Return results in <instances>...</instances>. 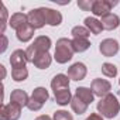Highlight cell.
Returning a JSON list of instances; mask_svg holds the SVG:
<instances>
[{
  "label": "cell",
  "instance_id": "obj_23",
  "mask_svg": "<svg viewBox=\"0 0 120 120\" xmlns=\"http://www.w3.org/2000/svg\"><path fill=\"white\" fill-rule=\"evenodd\" d=\"M90 47V41L88 38H72V48L75 52H85Z\"/></svg>",
  "mask_w": 120,
  "mask_h": 120
},
{
  "label": "cell",
  "instance_id": "obj_6",
  "mask_svg": "<svg viewBox=\"0 0 120 120\" xmlns=\"http://www.w3.org/2000/svg\"><path fill=\"white\" fill-rule=\"evenodd\" d=\"M90 89H92V92H93L95 96H98V98L102 99V98H105L106 95L110 93V90H112V83H110L107 79L96 78V79L92 81V83H90Z\"/></svg>",
  "mask_w": 120,
  "mask_h": 120
},
{
  "label": "cell",
  "instance_id": "obj_17",
  "mask_svg": "<svg viewBox=\"0 0 120 120\" xmlns=\"http://www.w3.org/2000/svg\"><path fill=\"white\" fill-rule=\"evenodd\" d=\"M72 92L68 89H61L58 92H54V99L56 102V105L59 106H67V105H71V100H72Z\"/></svg>",
  "mask_w": 120,
  "mask_h": 120
},
{
  "label": "cell",
  "instance_id": "obj_33",
  "mask_svg": "<svg viewBox=\"0 0 120 120\" xmlns=\"http://www.w3.org/2000/svg\"><path fill=\"white\" fill-rule=\"evenodd\" d=\"M0 69H2V79H4L6 78V68H4V65H0Z\"/></svg>",
  "mask_w": 120,
  "mask_h": 120
},
{
  "label": "cell",
  "instance_id": "obj_24",
  "mask_svg": "<svg viewBox=\"0 0 120 120\" xmlns=\"http://www.w3.org/2000/svg\"><path fill=\"white\" fill-rule=\"evenodd\" d=\"M11 78L16 82H24L28 78V69L27 68H14V69H11Z\"/></svg>",
  "mask_w": 120,
  "mask_h": 120
},
{
  "label": "cell",
  "instance_id": "obj_21",
  "mask_svg": "<svg viewBox=\"0 0 120 120\" xmlns=\"http://www.w3.org/2000/svg\"><path fill=\"white\" fill-rule=\"evenodd\" d=\"M75 96H78L81 100H83L86 105H90L93 100H95V95L92 92L90 88H86V86H79L75 89Z\"/></svg>",
  "mask_w": 120,
  "mask_h": 120
},
{
  "label": "cell",
  "instance_id": "obj_20",
  "mask_svg": "<svg viewBox=\"0 0 120 120\" xmlns=\"http://www.w3.org/2000/svg\"><path fill=\"white\" fill-rule=\"evenodd\" d=\"M28 23V17H27V14H24V13H14V14H11V17L9 19V26L13 28V30H19L20 27H23L24 24H27Z\"/></svg>",
  "mask_w": 120,
  "mask_h": 120
},
{
  "label": "cell",
  "instance_id": "obj_7",
  "mask_svg": "<svg viewBox=\"0 0 120 120\" xmlns=\"http://www.w3.org/2000/svg\"><path fill=\"white\" fill-rule=\"evenodd\" d=\"M119 41L114 40V38H106L103 41H100L99 44V51L103 56L106 58H110V56H114L117 52H119Z\"/></svg>",
  "mask_w": 120,
  "mask_h": 120
},
{
  "label": "cell",
  "instance_id": "obj_12",
  "mask_svg": "<svg viewBox=\"0 0 120 120\" xmlns=\"http://www.w3.org/2000/svg\"><path fill=\"white\" fill-rule=\"evenodd\" d=\"M69 76L65 74H56L52 79H51V89L54 92H58L61 89H68L69 88Z\"/></svg>",
  "mask_w": 120,
  "mask_h": 120
},
{
  "label": "cell",
  "instance_id": "obj_1",
  "mask_svg": "<svg viewBox=\"0 0 120 120\" xmlns=\"http://www.w3.org/2000/svg\"><path fill=\"white\" fill-rule=\"evenodd\" d=\"M96 109H98V113L102 117H105V119H114L119 114V112H120V102H119L116 95L109 93V95H106L105 98H102L98 102Z\"/></svg>",
  "mask_w": 120,
  "mask_h": 120
},
{
  "label": "cell",
  "instance_id": "obj_5",
  "mask_svg": "<svg viewBox=\"0 0 120 120\" xmlns=\"http://www.w3.org/2000/svg\"><path fill=\"white\" fill-rule=\"evenodd\" d=\"M119 2L117 0H95V3H93V7H92V13L95 17H103L106 14H109L112 11V9L114 6H117Z\"/></svg>",
  "mask_w": 120,
  "mask_h": 120
},
{
  "label": "cell",
  "instance_id": "obj_10",
  "mask_svg": "<svg viewBox=\"0 0 120 120\" xmlns=\"http://www.w3.org/2000/svg\"><path fill=\"white\" fill-rule=\"evenodd\" d=\"M9 61H10V65H11L13 69H14V68H26V65L30 62L28 58H27L26 49H24V51H23V49H16V51H13Z\"/></svg>",
  "mask_w": 120,
  "mask_h": 120
},
{
  "label": "cell",
  "instance_id": "obj_32",
  "mask_svg": "<svg viewBox=\"0 0 120 120\" xmlns=\"http://www.w3.org/2000/svg\"><path fill=\"white\" fill-rule=\"evenodd\" d=\"M34 120H52L48 114H41V116H38V117H35Z\"/></svg>",
  "mask_w": 120,
  "mask_h": 120
},
{
  "label": "cell",
  "instance_id": "obj_22",
  "mask_svg": "<svg viewBox=\"0 0 120 120\" xmlns=\"http://www.w3.org/2000/svg\"><path fill=\"white\" fill-rule=\"evenodd\" d=\"M88 106H89V105H86L83 100H81L78 96L74 95V98H72V100H71V109L74 110V113H76L78 116H81V114L86 113Z\"/></svg>",
  "mask_w": 120,
  "mask_h": 120
},
{
  "label": "cell",
  "instance_id": "obj_2",
  "mask_svg": "<svg viewBox=\"0 0 120 120\" xmlns=\"http://www.w3.org/2000/svg\"><path fill=\"white\" fill-rule=\"evenodd\" d=\"M74 48H72V40L69 38H59L56 40L55 44V52H54V59L58 64H67L74 58Z\"/></svg>",
  "mask_w": 120,
  "mask_h": 120
},
{
  "label": "cell",
  "instance_id": "obj_3",
  "mask_svg": "<svg viewBox=\"0 0 120 120\" xmlns=\"http://www.w3.org/2000/svg\"><path fill=\"white\" fill-rule=\"evenodd\" d=\"M52 45V41L48 35H38L31 45L27 47L26 52H27V58L28 61L33 62V59L35 58V55L42 54V52H49V48Z\"/></svg>",
  "mask_w": 120,
  "mask_h": 120
},
{
  "label": "cell",
  "instance_id": "obj_9",
  "mask_svg": "<svg viewBox=\"0 0 120 120\" xmlns=\"http://www.w3.org/2000/svg\"><path fill=\"white\" fill-rule=\"evenodd\" d=\"M88 74V68L83 62H75L68 68V76L71 81H82Z\"/></svg>",
  "mask_w": 120,
  "mask_h": 120
},
{
  "label": "cell",
  "instance_id": "obj_30",
  "mask_svg": "<svg viewBox=\"0 0 120 120\" xmlns=\"http://www.w3.org/2000/svg\"><path fill=\"white\" fill-rule=\"evenodd\" d=\"M0 40H2V48H0V54H3L6 49H7V47H9V40H7V37L3 34V35H0Z\"/></svg>",
  "mask_w": 120,
  "mask_h": 120
},
{
  "label": "cell",
  "instance_id": "obj_19",
  "mask_svg": "<svg viewBox=\"0 0 120 120\" xmlns=\"http://www.w3.org/2000/svg\"><path fill=\"white\" fill-rule=\"evenodd\" d=\"M30 99L44 106V103H47L48 99H49V93H48V90H47L44 86H38V88H35V89L33 90Z\"/></svg>",
  "mask_w": 120,
  "mask_h": 120
},
{
  "label": "cell",
  "instance_id": "obj_15",
  "mask_svg": "<svg viewBox=\"0 0 120 120\" xmlns=\"http://www.w3.org/2000/svg\"><path fill=\"white\" fill-rule=\"evenodd\" d=\"M28 100H30V96L23 89H14L10 93V102H14L17 105H20L21 107H27Z\"/></svg>",
  "mask_w": 120,
  "mask_h": 120
},
{
  "label": "cell",
  "instance_id": "obj_14",
  "mask_svg": "<svg viewBox=\"0 0 120 120\" xmlns=\"http://www.w3.org/2000/svg\"><path fill=\"white\" fill-rule=\"evenodd\" d=\"M100 23H102L105 30L112 31V30H116L120 26V17L114 13H109V14H106L100 19Z\"/></svg>",
  "mask_w": 120,
  "mask_h": 120
},
{
  "label": "cell",
  "instance_id": "obj_27",
  "mask_svg": "<svg viewBox=\"0 0 120 120\" xmlns=\"http://www.w3.org/2000/svg\"><path fill=\"white\" fill-rule=\"evenodd\" d=\"M102 74L106 78H116L117 76V67L110 62H105L102 65Z\"/></svg>",
  "mask_w": 120,
  "mask_h": 120
},
{
  "label": "cell",
  "instance_id": "obj_26",
  "mask_svg": "<svg viewBox=\"0 0 120 120\" xmlns=\"http://www.w3.org/2000/svg\"><path fill=\"white\" fill-rule=\"evenodd\" d=\"M71 34L74 38H88L90 35V31L85 26H75L71 30Z\"/></svg>",
  "mask_w": 120,
  "mask_h": 120
},
{
  "label": "cell",
  "instance_id": "obj_18",
  "mask_svg": "<svg viewBox=\"0 0 120 120\" xmlns=\"http://www.w3.org/2000/svg\"><path fill=\"white\" fill-rule=\"evenodd\" d=\"M83 23H85V27L90 31V34H93V35H99V34H102V31L105 30L103 28V26H102V23H100V20H98L96 17H86L85 20H83Z\"/></svg>",
  "mask_w": 120,
  "mask_h": 120
},
{
  "label": "cell",
  "instance_id": "obj_28",
  "mask_svg": "<svg viewBox=\"0 0 120 120\" xmlns=\"http://www.w3.org/2000/svg\"><path fill=\"white\" fill-rule=\"evenodd\" d=\"M52 120H74V117L67 110H56V112H54Z\"/></svg>",
  "mask_w": 120,
  "mask_h": 120
},
{
  "label": "cell",
  "instance_id": "obj_31",
  "mask_svg": "<svg viewBox=\"0 0 120 120\" xmlns=\"http://www.w3.org/2000/svg\"><path fill=\"white\" fill-rule=\"evenodd\" d=\"M85 120H105V119H103L99 113H90Z\"/></svg>",
  "mask_w": 120,
  "mask_h": 120
},
{
  "label": "cell",
  "instance_id": "obj_4",
  "mask_svg": "<svg viewBox=\"0 0 120 120\" xmlns=\"http://www.w3.org/2000/svg\"><path fill=\"white\" fill-rule=\"evenodd\" d=\"M21 109L23 107L14 102L3 105L0 109V120H19L21 116Z\"/></svg>",
  "mask_w": 120,
  "mask_h": 120
},
{
  "label": "cell",
  "instance_id": "obj_11",
  "mask_svg": "<svg viewBox=\"0 0 120 120\" xmlns=\"http://www.w3.org/2000/svg\"><path fill=\"white\" fill-rule=\"evenodd\" d=\"M27 17H28V23H30L35 30L42 28V27L45 26V20H44L42 11H41L40 7H38V9H33V10H30V11L27 13Z\"/></svg>",
  "mask_w": 120,
  "mask_h": 120
},
{
  "label": "cell",
  "instance_id": "obj_13",
  "mask_svg": "<svg viewBox=\"0 0 120 120\" xmlns=\"http://www.w3.org/2000/svg\"><path fill=\"white\" fill-rule=\"evenodd\" d=\"M34 33H35V28L30 23H27V24H24L23 27H20L16 31V37H17V40L20 42H28L30 40H33Z\"/></svg>",
  "mask_w": 120,
  "mask_h": 120
},
{
  "label": "cell",
  "instance_id": "obj_8",
  "mask_svg": "<svg viewBox=\"0 0 120 120\" xmlns=\"http://www.w3.org/2000/svg\"><path fill=\"white\" fill-rule=\"evenodd\" d=\"M40 9L42 11L45 24H48L51 27H58L62 23V14L58 10H54V9H49V7H40Z\"/></svg>",
  "mask_w": 120,
  "mask_h": 120
},
{
  "label": "cell",
  "instance_id": "obj_34",
  "mask_svg": "<svg viewBox=\"0 0 120 120\" xmlns=\"http://www.w3.org/2000/svg\"><path fill=\"white\" fill-rule=\"evenodd\" d=\"M119 85H120V79H119Z\"/></svg>",
  "mask_w": 120,
  "mask_h": 120
},
{
  "label": "cell",
  "instance_id": "obj_29",
  "mask_svg": "<svg viewBox=\"0 0 120 120\" xmlns=\"http://www.w3.org/2000/svg\"><path fill=\"white\" fill-rule=\"evenodd\" d=\"M93 3L95 0H78V7L83 11H92V7H93Z\"/></svg>",
  "mask_w": 120,
  "mask_h": 120
},
{
  "label": "cell",
  "instance_id": "obj_16",
  "mask_svg": "<svg viewBox=\"0 0 120 120\" xmlns=\"http://www.w3.org/2000/svg\"><path fill=\"white\" fill-rule=\"evenodd\" d=\"M51 62H52V56L49 52H42V54H38L35 55V58L33 59L34 67H37L38 69H47L51 67Z\"/></svg>",
  "mask_w": 120,
  "mask_h": 120
},
{
  "label": "cell",
  "instance_id": "obj_25",
  "mask_svg": "<svg viewBox=\"0 0 120 120\" xmlns=\"http://www.w3.org/2000/svg\"><path fill=\"white\" fill-rule=\"evenodd\" d=\"M7 19H9V13H7V9L4 4L0 6V35H3L4 31H6V27H7Z\"/></svg>",
  "mask_w": 120,
  "mask_h": 120
}]
</instances>
